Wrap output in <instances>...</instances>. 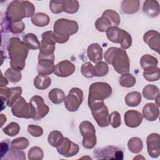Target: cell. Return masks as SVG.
Listing matches in <instances>:
<instances>
[{
  "label": "cell",
  "instance_id": "6da1fadb",
  "mask_svg": "<svg viewBox=\"0 0 160 160\" xmlns=\"http://www.w3.org/2000/svg\"><path fill=\"white\" fill-rule=\"evenodd\" d=\"M29 49L24 42L17 37L11 38L8 44L7 50L12 68L21 71L25 66V61Z\"/></svg>",
  "mask_w": 160,
  "mask_h": 160
},
{
  "label": "cell",
  "instance_id": "7a4b0ae2",
  "mask_svg": "<svg viewBox=\"0 0 160 160\" xmlns=\"http://www.w3.org/2000/svg\"><path fill=\"white\" fill-rule=\"evenodd\" d=\"M34 11L35 7L31 2L14 0L9 4L5 18L9 22H19L25 18L32 17L35 14Z\"/></svg>",
  "mask_w": 160,
  "mask_h": 160
},
{
  "label": "cell",
  "instance_id": "3957f363",
  "mask_svg": "<svg viewBox=\"0 0 160 160\" xmlns=\"http://www.w3.org/2000/svg\"><path fill=\"white\" fill-rule=\"evenodd\" d=\"M106 62L111 64L114 70L120 74L129 73L130 61L126 51L122 48L111 47L104 53Z\"/></svg>",
  "mask_w": 160,
  "mask_h": 160
},
{
  "label": "cell",
  "instance_id": "277c9868",
  "mask_svg": "<svg viewBox=\"0 0 160 160\" xmlns=\"http://www.w3.org/2000/svg\"><path fill=\"white\" fill-rule=\"evenodd\" d=\"M79 29L78 22L74 20L64 18L57 19L53 26V38L57 43H65L70 37Z\"/></svg>",
  "mask_w": 160,
  "mask_h": 160
},
{
  "label": "cell",
  "instance_id": "5b68a950",
  "mask_svg": "<svg viewBox=\"0 0 160 160\" xmlns=\"http://www.w3.org/2000/svg\"><path fill=\"white\" fill-rule=\"evenodd\" d=\"M111 86L106 82H96L89 88L88 104L96 101H104L112 94Z\"/></svg>",
  "mask_w": 160,
  "mask_h": 160
},
{
  "label": "cell",
  "instance_id": "8992f818",
  "mask_svg": "<svg viewBox=\"0 0 160 160\" xmlns=\"http://www.w3.org/2000/svg\"><path fill=\"white\" fill-rule=\"evenodd\" d=\"M106 32L108 39L114 43L119 44L122 49H128L131 46V36L125 30L118 27L111 26Z\"/></svg>",
  "mask_w": 160,
  "mask_h": 160
},
{
  "label": "cell",
  "instance_id": "52a82bcc",
  "mask_svg": "<svg viewBox=\"0 0 160 160\" xmlns=\"http://www.w3.org/2000/svg\"><path fill=\"white\" fill-rule=\"evenodd\" d=\"M93 118L99 126L104 128L109 126V110L104 101H96L88 104Z\"/></svg>",
  "mask_w": 160,
  "mask_h": 160
},
{
  "label": "cell",
  "instance_id": "ba28073f",
  "mask_svg": "<svg viewBox=\"0 0 160 160\" xmlns=\"http://www.w3.org/2000/svg\"><path fill=\"white\" fill-rule=\"evenodd\" d=\"M79 132L83 137L82 144L86 149H92L96 144V129L92 122L88 121H82L79 126Z\"/></svg>",
  "mask_w": 160,
  "mask_h": 160
},
{
  "label": "cell",
  "instance_id": "9c48e42d",
  "mask_svg": "<svg viewBox=\"0 0 160 160\" xmlns=\"http://www.w3.org/2000/svg\"><path fill=\"white\" fill-rule=\"evenodd\" d=\"M84 99L82 91L78 88H72L66 96L64 106L66 109L70 112L76 111Z\"/></svg>",
  "mask_w": 160,
  "mask_h": 160
},
{
  "label": "cell",
  "instance_id": "30bf717a",
  "mask_svg": "<svg viewBox=\"0 0 160 160\" xmlns=\"http://www.w3.org/2000/svg\"><path fill=\"white\" fill-rule=\"evenodd\" d=\"M11 112L14 116L19 118H33V111L30 103H28L22 96H20L11 106Z\"/></svg>",
  "mask_w": 160,
  "mask_h": 160
},
{
  "label": "cell",
  "instance_id": "8fae6325",
  "mask_svg": "<svg viewBox=\"0 0 160 160\" xmlns=\"http://www.w3.org/2000/svg\"><path fill=\"white\" fill-rule=\"evenodd\" d=\"M33 111L32 119L35 121L41 120L44 118L49 112V108L44 103L43 98L38 95L32 96L29 100Z\"/></svg>",
  "mask_w": 160,
  "mask_h": 160
},
{
  "label": "cell",
  "instance_id": "7c38bea8",
  "mask_svg": "<svg viewBox=\"0 0 160 160\" xmlns=\"http://www.w3.org/2000/svg\"><path fill=\"white\" fill-rule=\"evenodd\" d=\"M54 61V54L42 55L39 53L37 65V71L39 74L48 76L53 73L55 67Z\"/></svg>",
  "mask_w": 160,
  "mask_h": 160
},
{
  "label": "cell",
  "instance_id": "4fadbf2b",
  "mask_svg": "<svg viewBox=\"0 0 160 160\" xmlns=\"http://www.w3.org/2000/svg\"><path fill=\"white\" fill-rule=\"evenodd\" d=\"M96 158L98 159H123V152L119 148L108 146L103 148L97 149L94 151Z\"/></svg>",
  "mask_w": 160,
  "mask_h": 160
},
{
  "label": "cell",
  "instance_id": "5bb4252c",
  "mask_svg": "<svg viewBox=\"0 0 160 160\" xmlns=\"http://www.w3.org/2000/svg\"><path fill=\"white\" fill-rule=\"evenodd\" d=\"M41 37L42 40L39 53L42 55L54 54L56 42L53 38V31H45L41 34Z\"/></svg>",
  "mask_w": 160,
  "mask_h": 160
},
{
  "label": "cell",
  "instance_id": "9a60e30c",
  "mask_svg": "<svg viewBox=\"0 0 160 160\" xmlns=\"http://www.w3.org/2000/svg\"><path fill=\"white\" fill-rule=\"evenodd\" d=\"M22 91V88L19 86L10 88L1 87V99L5 101L8 106L11 107L16 101L21 96Z\"/></svg>",
  "mask_w": 160,
  "mask_h": 160
},
{
  "label": "cell",
  "instance_id": "2e32d148",
  "mask_svg": "<svg viewBox=\"0 0 160 160\" xmlns=\"http://www.w3.org/2000/svg\"><path fill=\"white\" fill-rule=\"evenodd\" d=\"M56 149L59 154L66 158L72 157L76 155L79 150V148L77 144L65 137L63 138L62 142L56 147Z\"/></svg>",
  "mask_w": 160,
  "mask_h": 160
},
{
  "label": "cell",
  "instance_id": "e0dca14e",
  "mask_svg": "<svg viewBox=\"0 0 160 160\" xmlns=\"http://www.w3.org/2000/svg\"><path fill=\"white\" fill-rule=\"evenodd\" d=\"M147 150L152 158H157L160 155V136L158 133L150 134L146 139Z\"/></svg>",
  "mask_w": 160,
  "mask_h": 160
},
{
  "label": "cell",
  "instance_id": "ac0fdd59",
  "mask_svg": "<svg viewBox=\"0 0 160 160\" xmlns=\"http://www.w3.org/2000/svg\"><path fill=\"white\" fill-rule=\"evenodd\" d=\"M75 69V65L72 62L68 60H63L55 66L54 73L58 77L66 78L72 75Z\"/></svg>",
  "mask_w": 160,
  "mask_h": 160
},
{
  "label": "cell",
  "instance_id": "d6986e66",
  "mask_svg": "<svg viewBox=\"0 0 160 160\" xmlns=\"http://www.w3.org/2000/svg\"><path fill=\"white\" fill-rule=\"evenodd\" d=\"M143 40L152 50L159 53L160 50V34L155 30H149L144 33Z\"/></svg>",
  "mask_w": 160,
  "mask_h": 160
},
{
  "label": "cell",
  "instance_id": "ffe728a7",
  "mask_svg": "<svg viewBox=\"0 0 160 160\" xmlns=\"http://www.w3.org/2000/svg\"><path fill=\"white\" fill-rule=\"evenodd\" d=\"M124 122L126 125L131 128L138 127L143 119L142 114L136 110L127 111L124 114Z\"/></svg>",
  "mask_w": 160,
  "mask_h": 160
},
{
  "label": "cell",
  "instance_id": "44dd1931",
  "mask_svg": "<svg viewBox=\"0 0 160 160\" xmlns=\"http://www.w3.org/2000/svg\"><path fill=\"white\" fill-rule=\"evenodd\" d=\"M87 55L89 59L94 63L102 61V49L98 43L91 44L87 49Z\"/></svg>",
  "mask_w": 160,
  "mask_h": 160
},
{
  "label": "cell",
  "instance_id": "7402d4cb",
  "mask_svg": "<svg viewBox=\"0 0 160 160\" xmlns=\"http://www.w3.org/2000/svg\"><path fill=\"white\" fill-rule=\"evenodd\" d=\"M159 115V107L156 104L149 102L144 106L142 109V116L147 121H156L158 118Z\"/></svg>",
  "mask_w": 160,
  "mask_h": 160
},
{
  "label": "cell",
  "instance_id": "603a6c76",
  "mask_svg": "<svg viewBox=\"0 0 160 160\" xmlns=\"http://www.w3.org/2000/svg\"><path fill=\"white\" fill-rule=\"evenodd\" d=\"M143 12L149 18H155L159 14V4L156 0H147L143 3Z\"/></svg>",
  "mask_w": 160,
  "mask_h": 160
},
{
  "label": "cell",
  "instance_id": "cb8c5ba5",
  "mask_svg": "<svg viewBox=\"0 0 160 160\" xmlns=\"http://www.w3.org/2000/svg\"><path fill=\"white\" fill-rule=\"evenodd\" d=\"M2 28H4L5 32L9 31L13 34H19L23 32L25 29V25L23 21L12 22L8 21L6 18L2 22Z\"/></svg>",
  "mask_w": 160,
  "mask_h": 160
},
{
  "label": "cell",
  "instance_id": "d4e9b609",
  "mask_svg": "<svg viewBox=\"0 0 160 160\" xmlns=\"http://www.w3.org/2000/svg\"><path fill=\"white\" fill-rule=\"evenodd\" d=\"M139 8V1L124 0L121 2V10L125 14H134Z\"/></svg>",
  "mask_w": 160,
  "mask_h": 160
},
{
  "label": "cell",
  "instance_id": "484cf974",
  "mask_svg": "<svg viewBox=\"0 0 160 160\" xmlns=\"http://www.w3.org/2000/svg\"><path fill=\"white\" fill-rule=\"evenodd\" d=\"M22 42L28 49L32 50L39 49L41 46L40 41L37 36L33 33H28L26 34L23 37Z\"/></svg>",
  "mask_w": 160,
  "mask_h": 160
},
{
  "label": "cell",
  "instance_id": "4316f807",
  "mask_svg": "<svg viewBox=\"0 0 160 160\" xmlns=\"http://www.w3.org/2000/svg\"><path fill=\"white\" fill-rule=\"evenodd\" d=\"M51 84V79L46 75L38 74L34 79V87L40 90L48 88Z\"/></svg>",
  "mask_w": 160,
  "mask_h": 160
},
{
  "label": "cell",
  "instance_id": "83f0119b",
  "mask_svg": "<svg viewBox=\"0 0 160 160\" xmlns=\"http://www.w3.org/2000/svg\"><path fill=\"white\" fill-rule=\"evenodd\" d=\"M31 22L36 26L44 27L49 24L50 18L47 14L44 12H36L31 17Z\"/></svg>",
  "mask_w": 160,
  "mask_h": 160
},
{
  "label": "cell",
  "instance_id": "f1b7e54d",
  "mask_svg": "<svg viewBox=\"0 0 160 160\" xmlns=\"http://www.w3.org/2000/svg\"><path fill=\"white\" fill-rule=\"evenodd\" d=\"M124 100L127 106L130 107H136L141 102L142 96L139 92L132 91L126 94Z\"/></svg>",
  "mask_w": 160,
  "mask_h": 160
},
{
  "label": "cell",
  "instance_id": "f546056e",
  "mask_svg": "<svg viewBox=\"0 0 160 160\" xmlns=\"http://www.w3.org/2000/svg\"><path fill=\"white\" fill-rule=\"evenodd\" d=\"M48 97L50 101L55 104L62 103L66 98L64 91L59 88L52 89L48 93Z\"/></svg>",
  "mask_w": 160,
  "mask_h": 160
},
{
  "label": "cell",
  "instance_id": "4dcf8cb0",
  "mask_svg": "<svg viewBox=\"0 0 160 160\" xmlns=\"http://www.w3.org/2000/svg\"><path fill=\"white\" fill-rule=\"evenodd\" d=\"M143 77L148 81H158L160 78V70L158 66L151 67L144 70Z\"/></svg>",
  "mask_w": 160,
  "mask_h": 160
},
{
  "label": "cell",
  "instance_id": "1f68e13d",
  "mask_svg": "<svg viewBox=\"0 0 160 160\" xmlns=\"http://www.w3.org/2000/svg\"><path fill=\"white\" fill-rule=\"evenodd\" d=\"M142 95L147 99L154 100L159 95V89L154 84H148L143 88Z\"/></svg>",
  "mask_w": 160,
  "mask_h": 160
},
{
  "label": "cell",
  "instance_id": "d6a6232c",
  "mask_svg": "<svg viewBox=\"0 0 160 160\" xmlns=\"http://www.w3.org/2000/svg\"><path fill=\"white\" fill-rule=\"evenodd\" d=\"M128 148L132 153H139L143 148V142L141 139L138 137H133L128 142Z\"/></svg>",
  "mask_w": 160,
  "mask_h": 160
},
{
  "label": "cell",
  "instance_id": "836d02e7",
  "mask_svg": "<svg viewBox=\"0 0 160 160\" xmlns=\"http://www.w3.org/2000/svg\"><path fill=\"white\" fill-rule=\"evenodd\" d=\"M79 8V3L77 0H63L62 10L68 14H74Z\"/></svg>",
  "mask_w": 160,
  "mask_h": 160
},
{
  "label": "cell",
  "instance_id": "e575fe53",
  "mask_svg": "<svg viewBox=\"0 0 160 160\" xmlns=\"http://www.w3.org/2000/svg\"><path fill=\"white\" fill-rule=\"evenodd\" d=\"M158 64V59L150 54H144L140 59V65L144 70L151 67L157 66Z\"/></svg>",
  "mask_w": 160,
  "mask_h": 160
},
{
  "label": "cell",
  "instance_id": "d590c367",
  "mask_svg": "<svg viewBox=\"0 0 160 160\" xmlns=\"http://www.w3.org/2000/svg\"><path fill=\"white\" fill-rule=\"evenodd\" d=\"M111 26L112 24L111 21L104 15H102L95 22V27L99 32H104Z\"/></svg>",
  "mask_w": 160,
  "mask_h": 160
},
{
  "label": "cell",
  "instance_id": "8d00e7d4",
  "mask_svg": "<svg viewBox=\"0 0 160 160\" xmlns=\"http://www.w3.org/2000/svg\"><path fill=\"white\" fill-rule=\"evenodd\" d=\"M4 76L11 82L16 84L21 81L22 78V74L21 71H18L12 68H9L4 73Z\"/></svg>",
  "mask_w": 160,
  "mask_h": 160
},
{
  "label": "cell",
  "instance_id": "74e56055",
  "mask_svg": "<svg viewBox=\"0 0 160 160\" xmlns=\"http://www.w3.org/2000/svg\"><path fill=\"white\" fill-rule=\"evenodd\" d=\"M62 134L59 131H51L48 137V141L49 144L52 147L58 146L63 139Z\"/></svg>",
  "mask_w": 160,
  "mask_h": 160
},
{
  "label": "cell",
  "instance_id": "f35d334b",
  "mask_svg": "<svg viewBox=\"0 0 160 160\" xmlns=\"http://www.w3.org/2000/svg\"><path fill=\"white\" fill-rule=\"evenodd\" d=\"M136 82V79L131 74L127 73L122 74L119 78V84L124 88H132Z\"/></svg>",
  "mask_w": 160,
  "mask_h": 160
},
{
  "label": "cell",
  "instance_id": "ab89813d",
  "mask_svg": "<svg viewBox=\"0 0 160 160\" xmlns=\"http://www.w3.org/2000/svg\"><path fill=\"white\" fill-rule=\"evenodd\" d=\"M102 15L106 16L111 22L112 26L118 27L121 22V18L119 14L112 9H106L104 11Z\"/></svg>",
  "mask_w": 160,
  "mask_h": 160
},
{
  "label": "cell",
  "instance_id": "60d3db41",
  "mask_svg": "<svg viewBox=\"0 0 160 160\" xmlns=\"http://www.w3.org/2000/svg\"><path fill=\"white\" fill-rule=\"evenodd\" d=\"M25 153L21 150H17L13 149L11 146L8 152V153L2 158L5 159H21L24 160L26 159Z\"/></svg>",
  "mask_w": 160,
  "mask_h": 160
},
{
  "label": "cell",
  "instance_id": "b9f144b4",
  "mask_svg": "<svg viewBox=\"0 0 160 160\" xmlns=\"http://www.w3.org/2000/svg\"><path fill=\"white\" fill-rule=\"evenodd\" d=\"M29 144V140L24 137L16 138L11 142V147L17 150H23L26 149L28 147Z\"/></svg>",
  "mask_w": 160,
  "mask_h": 160
},
{
  "label": "cell",
  "instance_id": "7bdbcfd3",
  "mask_svg": "<svg viewBox=\"0 0 160 160\" xmlns=\"http://www.w3.org/2000/svg\"><path fill=\"white\" fill-rule=\"evenodd\" d=\"M28 157L29 160H41L44 157V152L40 147L33 146L29 150Z\"/></svg>",
  "mask_w": 160,
  "mask_h": 160
},
{
  "label": "cell",
  "instance_id": "ee69618b",
  "mask_svg": "<svg viewBox=\"0 0 160 160\" xmlns=\"http://www.w3.org/2000/svg\"><path fill=\"white\" fill-rule=\"evenodd\" d=\"M94 67V74L95 76L102 77L106 76L109 71V67L106 62L104 61H100L95 65Z\"/></svg>",
  "mask_w": 160,
  "mask_h": 160
},
{
  "label": "cell",
  "instance_id": "f6af8a7d",
  "mask_svg": "<svg viewBox=\"0 0 160 160\" xmlns=\"http://www.w3.org/2000/svg\"><path fill=\"white\" fill-rule=\"evenodd\" d=\"M81 72L82 76L87 78H92L95 76L94 67L90 62H86L82 64Z\"/></svg>",
  "mask_w": 160,
  "mask_h": 160
},
{
  "label": "cell",
  "instance_id": "bcb514c9",
  "mask_svg": "<svg viewBox=\"0 0 160 160\" xmlns=\"http://www.w3.org/2000/svg\"><path fill=\"white\" fill-rule=\"evenodd\" d=\"M20 131V126L15 122H11L2 129V131L9 136H15Z\"/></svg>",
  "mask_w": 160,
  "mask_h": 160
},
{
  "label": "cell",
  "instance_id": "7dc6e473",
  "mask_svg": "<svg viewBox=\"0 0 160 160\" xmlns=\"http://www.w3.org/2000/svg\"><path fill=\"white\" fill-rule=\"evenodd\" d=\"M109 122L113 128L119 127L121 122L120 114L118 111L112 112L109 114Z\"/></svg>",
  "mask_w": 160,
  "mask_h": 160
},
{
  "label": "cell",
  "instance_id": "c3c4849f",
  "mask_svg": "<svg viewBox=\"0 0 160 160\" xmlns=\"http://www.w3.org/2000/svg\"><path fill=\"white\" fill-rule=\"evenodd\" d=\"M49 9L54 14H59L63 12L62 1H51L49 2Z\"/></svg>",
  "mask_w": 160,
  "mask_h": 160
},
{
  "label": "cell",
  "instance_id": "681fc988",
  "mask_svg": "<svg viewBox=\"0 0 160 160\" xmlns=\"http://www.w3.org/2000/svg\"><path fill=\"white\" fill-rule=\"evenodd\" d=\"M27 129L28 132L33 137H39L43 134L42 128L37 125L30 124L28 126Z\"/></svg>",
  "mask_w": 160,
  "mask_h": 160
},
{
  "label": "cell",
  "instance_id": "f907efd6",
  "mask_svg": "<svg viewBox=\"0 0 160 160\" xmlns=\"http://www.w3.org/2000/svg\"><path fill=\"white\" fill-rule=\"evenodd\" d=\"M11 145L10 146V142L9 139H6L1 142V158H2L8 153Z\"/></svg>",
  "mask_w": 160,
  "mask_h": 160
},
{
  "label": "cell",
  "instance_id": "816d5d0a",
  "mask_svg": "<svg viewBox=\"0 0 160 160\" xmlns=\"http://www.w3.org/2000/svg\"><path fill=\"white\" fill-rule=\"evenodd\" d=\"M8 79L4 77V76L2 74L1 72V87H5L6 85L8 84Z\"/></svg>",
  "mask_w": 160,
  "mask_h": 160
},
{
  "label": "cell",
  "instance_id": "f5cc1de1",
  "mask_svg": "<svg viewBox=\"0 0 160 160\" xmlns=\"http://www.w3.org/2000/svg\"><path fill=\"white\" fill-rule=\"evenodd\" d=\"M0 119H1V120H0L1 121V127H2L4 124V123L6 122V117L3 114H1Z\"/></svg>",
  "mask_w": 160,
  "mask_h": 160
}]
</instances>
